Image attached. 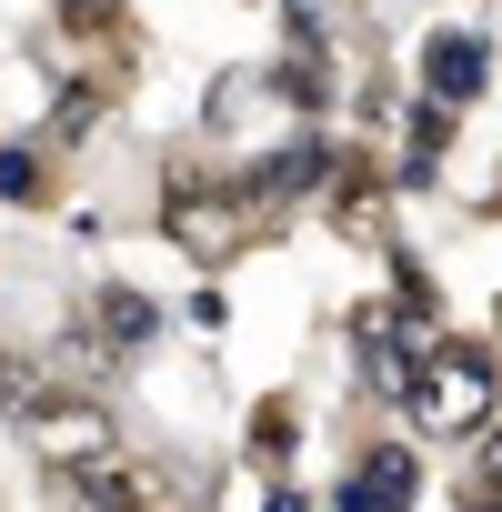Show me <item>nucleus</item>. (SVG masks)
<instances>
[{
  "label": "nucleus",
  "instance_id": "5",
  "mask_svg": "<svg viewBox=\"0 0 502 512\" xmlns=\"http://www.w3.org/2000/svg\"><path fill=\"white\" fill-rule=\"evenodd\" d=\"M412 502H422V452H412L402 432H372V442L352 452V472L332 482L322 512H412Z\"/></svg>",
  "mask_w": 502,
  "mask_h": 512
},
{
  "label": "nucleus",
  "instance_id": "1",
  "mask_svg": "<svg viewBox=\"0 0 502 512\" xmlns=\"http://www.w3.org/2000/svg\"><path fill=\"white\" fill-rule=\"evenodd\" d=\"M392 412H402L422 442H472V432L502 412V352H492L482 332H452V322H442Z\"/></svg>",
  "mask_w": 502,
  "mask_h": 512
},
{
  "label": "nucleus",
  "instance_id": "11",
  "mask_svg": "<svg viewBox=\"0 0 502 512\" xmlns=\"http://www.w3.org/2000/svg\"><path fill=\"white\" fill-rule=\"evenodd\" d=\"M191 322H201V332H221V322H231V292H211V282H201V292H191Z\"/></svg>",
  "mask_w": 502,
  "mask_h": 512
},
{
  "label": "nucleus",
  "instance_id": "2",
  "mask_svg": "<svg viewBox=\"0 0 502 512\" xmlns=\"http://www.w3.org/2000/svg\"><path fill=\"white\" fill-rule=\"evenodd\" d=\"M432 332H442V322H422L412 302L362 292V302H352V372H362V392H372V402H402V382H412V362L432 352Z\"/></svg>",
  "mask_w": 502,
  "mask_h": 512
},
{
  "label": "nucleus",
  "instance_id": "8",
  "mask_svg": "<svg viewBox=\"0 0 502 512\" xmlns=\"http://www.w3.org/2000/svg\"><path fill=\"white\" fill-rule=\"evenodd\" d=\"M0 201L11 211H51L61 201V161L41 141H0Z\"/></svg>",
  "mask_w": 502,
  "mask_h": 512
},
{
  "label": "nucleus",
  "instance_id": "12",
  "mask_svg": "<svg viewBox=\"0 0 502 512\" xmlns=\"http://www.w3.org/2000/svg\"><path fill=\"white\" fill-rule=\"evenodd\" d=\"M262 512H322V502H312L302 482H272V492H262Z\"/></svg>",
  "mask_w": 502,
  "mask_h": 512
},
{
  "label": "nucleus",
  "instance_id": "10",
  "mask_svg": "<svg viewBox=\"0 0 502 512\" xmlns=\"http://www.w3.org/2000/svg\"><path fill=\"white\" fill-rule=\"evenodd\" d=\"M462 492H472V502H502V412L462 442Z\"/></svg>",
  "mask_w": 502,
  "mask_h": 512
},
{
  "label": "nucleus",
  "instance_id": "7",
  "mask_svg": "<svg viewBox=\"0 0 502 512\" xmlns=\"http://www.w3.org/2000/svg\"><path fill=\"white\" fill-rule=\"evenodd\" d=\"M241 452H251L262 482H292V462H302V392H262V402H251Z\"/></svg>",
  "mask_w": 502,
  "mask_h": 512
},
{
  "label": "nucleus",
  "instance_id": "3",
  "mask_svg": "<svg viewBox=\"0 0 502 512\" xmlns=\"http://www.w3.org/2000/svg\"><path fill=\"white\" fill-rule=\"evenodd\" d=\"M51 482L81 512H171V462H141L131 442H111L91 462H51Z\"/></svg>",
  "mask_w": 502,
  "mask_h": 512
},
{
  "label": "nucleus",
  "instance_id": "13",
  "mask_svg": "<svg viewBox=\"0 0 502 512\" xmlns=\"http://www.w3.org/2000/svg\"><path fill=\"white\" fill-rule=\"evenodd\" d=\"M462 512H502V502H472V492H462Z\"/></svg>",
  "mask_w": 502,
  "mask_h": 512
},
{
  "label": "nucleus",
  "instance_id": "6",
  "mask_svg": "<svg viewBox=\"0 0 502 512\" xmlns=\"http://www.w3.org/2000/svg\"><path fill=\"white\" fill-rule=\"evenodd\" d=\"M111 362H141L151 342H161V302L141 292V282H91V322H81Z\"/></svg>",
  "mask_w": 502,
  "mask_h": 512
},
{
  "label": "nucleus",
  "instance_id": "4",
  "mask_svg": "<svg viewBox=\"0 0 502 512\" xmlns=\"http://www.w3.org/2000/svg\"><path fill=\"white\" fill-rule=\"evenodd\" d=\"M492 91V41L472 21H432L412 41V101H442V111H472Z\"/></svg>",
  "mask_w": 502,
  "mask_h": 512
},
{
  "label": "nucleus",
  "instance_id": "9",
  "mask_svg": "<svg viewBox=\"0 0 502 512\" xmlns=\"http://www.w3.org/2000/svg\"><path fill=\"white\" fill-rule=\"evenodd\" d=\"M51 392H61V382H51V362H41V352H21V342H0V422L21 432V422H31V412H41Z\"/></svg>",
  "mask_w": 502,
  "mask_h": 512
},
{
  "label": "nucleus",
  "instance_id": "14",
  "mask_svg": "<svg viewBox=\"0 0 502 512\" xmlns=\"http://www.w3.org/2000/svg\"><path fill=\"white\" fill-rule=\"evenodd\" d=\"M492 332H502V302H492ZM492 352H502V342H492Z\"/></svg>",
  "mask_w": 502,
  "mask_h": 512
}]
</instances>
